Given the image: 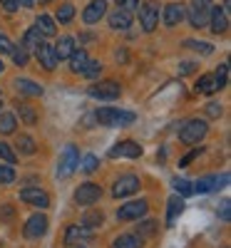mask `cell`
<instances>
[{
	"label": "cell",
	"mask_w": 231,
	"mask_h": 248,
	"mask_svg": "<svg viewBox=\"0 0 231 248\" xmlns=\"http://www.w3.org/2000/svg\"><path fill=\"white\" fill-rule=\"evenodd\" d=\"M95 119L104 127H127V124L134 122V112H127V109H115V107H102L97 109Z\"/></svg>",
	"instance_id": "1"
},
{
	"label": "cell",
	"mask_w": 231,
	"mask_h": 248,
	"mask_svg": "<svg viewBox=\"0 0 231 248\" xmlns=\"http://www.w3.org/2000/svg\"><path fill=\"white\" fill-rule=\"evenodd\" d=\"M209 132V124L204 119H189L182 124V129H179V139L184 144H199Z\"/></svg>",
	"instance_id": "2"
},
{
	"label": "cell",
	"mask_w": 231,
	"mask_h": 248,
	"mask_svg": "<svg viewBox=\"0 0 231 248\" xmlns=\"http://www.w3.org/2000/svg\"><path fill=\"white\" fill-rule=\"evenodd\" d=\"M80 167V154H77V147L75 144H67L60 154V164H57V176L60 179H67L75 169Z\"/></svg>",
	"instance_id": "3"
},
{
	"label": "cell",
	"mask_w": 231,
	"mask_h": 248,
	"mask_svg": "<svg viewBox=\"0 0 231 248\" xmlns=\"http://www.w3.org/2000/svg\"><path fill=\"white\" fill-rule=\"evenodd\" d=\"M119 85L115 79H104V82H97V85H90V90H87V94L90 97H95V99H104V102H112V99H117L119 97Z\"/></svg>",
	"instance_id": "4"
},
{
	"label": "cell",
	"mask_w": 231,
	"mask_h": 248,
	"mask_svg": "<svg viewBox=\"0 0 231 248\" xmlns=\"http://www.w3.org/2000/svg\"><path fill=\"white\" fill-rule=\"evenodd\" d=\"M147 209H149V203H147L144 199H139V201H127V203L119 206L117 218H119V221H139V218L147 214Z\"/></svg>",
	"instance_id": "5"
},
{
	"label": "cell",
	"mask_w": 231,
	"mask_h": 248,
	"mask_svg": "<svg viewBox=\"0 0 231 248\" xmlns=\"http://www.w3.org/2000/svg\"><path fill=\"white\" fill-rule=\"evenodd\" d=\"M137 191H139V176H134V174H124V176H119V179L115 181V186H112L115 199L132 196V194H137Z\"/></svg>",
	"instance_id": "6"
},
{
	"label": "cell",
	"mask_w": 231,
	"mask_h": 248,
	"mask_svg": "<svg viewBox=\"0 0 231 248\" xmlns=\"http://www.w3.org/2000/svg\"><path fill=\"white\" fill-rule=\"evenodd\" d=\"M99 196H102V186L87 181V184H82L80 189L75 191V203L77 206H92V203L99 201Z\"/></svg>",
	"instance_id": "7"
},
{
	"label": "cell",
	"mask_w": 231,
	"mask_h": 248,
	"mask_svg": "<svg viewBox=\"0 0 231 248\" xmlns=\"http://www.w3.org/2000/svg\"><path fill=\"white\" fill-rule=\"evenodd\" d=\"M139 25L144 32H152L159 25V8L154 3H144L139 8Z\"/></svg>",
	"instance_id": "8"
},
{
	"label": "cell",
	"mask_w": 231,
	"mask_h": 248,
	"mask_svg": "<svg viewBox=\"0 0 231 248\" xmlns=\"http://www.w3.org/2000/svg\"><path fill=\"white\" fill-rule=\"evenodd\" d=\"M110 156H112V159H117V156H127V159H137V156H142V147H139L137 141L127 139V141H119L117 147H112V149H110Z\"/></svg>",
	"instance_id": "9"
},
{
	"label": "cell",
	"mask_w": 231,
	"mask_h": 248,
	"mask_svg": "<svg viewBox=\"0 0 231 248\" xmlns=\"http://www.w3.org/2000/svg\"><path fill=\"white\" fill-rule=\"evenodd\" d=\"M45 231H48V216L35 214V216L28 218V223H25V236L28 238H40V236H45Z\"/></svg>",
	"instance_id": "10"
},
{
	"label": "cell",
	"mask_w": 231,
	"mask_h": 248,
	"mask_svg": "<svg viewBox=\"0 0 231 248\" xmlns=\"http://www.w3.org/2000/svg\"><path fill=\"white\" fill-rule=\"evenodd\" d=\"M20 199H23L25 203H30V206H37V209H48L50 206V196L45 191H40V189H33V186L20 191Z\"/></svg>",
	"instance_id": "11"
},
{
	"label": "cell",
	"mask_w": 231,
	"mask_h": 248,
	"mask_svg": "<svg viewBox=\"0 0 231 248\" xmlns=\"http://www.w3.org/2000/svg\"><path fill=\"white\" fill-rule=\"evenodd\" d=\"M95 236V231L92 229H87V226H70V229L65 231V243H87L90 238Z\"/></svg>",
	"instance_id": "12"
},
{
	"label": "cell",
	"mask_w": 231,
	"mask_h": 248,
	"mask_svg": "<svg viewBox=\"0 0 231 248\" xmlns=\"http://www.w3.org/2000/svg\"><path fill=\"white\" fill-rule=\"evenodd\" d=\"M104 13H107V3H104V0H92L85 8V13H82V20H85L87 25H92V23H99L104 17Z\"/></svg>",
	"instance_id": "13"
},
{
	"label": "cell",
	"mask_w": 231,
	"mask_h": 248,
	"mask_svg": "<svg viewBox=\"0 0 231 248\" xmlns=\"http://www.w3.org/2000/svg\"><path fill=\"white\" fill-rule=\"evenodd\" d=\"M35 50H37V62H40V65H43L48 72H52V70L57 67V57H55L52 45H48V43H40Z\"/></svg>",
	"instance_id": "14"
},
{
	"label": "cell",
	"mask_w": 231,
	"mask_h": 248,
	"mask_svg": "<svg viewBox=\"0 0 231 248\" xmlns=\"http://www.w3.org/2000/svg\"><path fill=\"white\" fill-rule=\"evenodd\" d=\"M209 25H212V30H214L216 35L226 32V28H229V15H226V10L219 8V5L209 10Z\"/></svg>",
	"instance_id": "15"
},
{
	"label": "cell",
	"mask_w": 231,
	"mask_h": 248,
	"mask_svg": "<svg viewBox=\"0 0 231 248\" xmlns=\"http://www.w3.org/2000/svg\"><path fill=\"white\" fill-rule=\"evenodd\" d=\"M184 5H179V3H169L164 8V13H162V17H164V25L166 28H174V25H179L182 20H184Z\"/></svg>",
	"instance_id": "16"
},
{
	"label": "cell",
	"mask_w": 231,
	"mask_h": 248,
	"mask_svg": "<svg viewBox=\"0 0 231 248\" xmlns=\"http://www.w3.org/2000/svg\"><path fill=\"white\" fill-rule=\"evenodd\" d=\"M132 25V13L117 8L115 13H110V28L112 30H127Z\"/></svg>",
	"instance_id": "17"
},
{
	"label": "cell",
	"mask_w": 231,
	"mask_h": 248,
	"mask_svg": "<svg viewBox=\"0 0 231 248\" xmlns=\"http://www.w3.org/2000/svg\"><path fill=\"white\" fill-rule=\"evenodd\" d=\"M52 50H55L57 62H60V60H70V55L75 52V40H72V37H60V43H57Z\"/></svg>",
	"instance_id": "18"
},
{
	"label": "cell",
	"mask_w": 231,
	"mask_h": 248,
	"mask_svg": "<svg viewBox=\"0 0 231 248\" xmlns=\"http://www.w3.org/2000/svg\"><path fill=\"white\" fill-rule=\"evenodd\" d=\"M15 87H17V92L30 94V97H40V94H43V87H40L37 82L28 79V77H20V79H15Z\"/></svg>",
	"instance_id": "19"
},
{
	"label": "cell",
	"mask_w": 231,
	"mask_h": 248,
	"mask_svg": "<svg viewBox=\"0 0 231 248\" xmlns=\"http://www.w3.org/2000/svg\"><path fill=\"white\" fill-rule=\"evenodd\" d=\"M166 203H169V206H166V226H174L177 216H179L182 209H184V199H182V196H172Z\"/></svg>",
	"instance_id": "20"
},
{
	"label": "cell",
	"mask_w": 231,
	"mask_h": 248,
	"mask_svg": "<svg viewBox=\"0 0 231 248\" xmlns=\"http://www.w3.org/2000/svg\"><path fill=\"white\" fill-rule=\"evenodd\" d=\"M35 28H37V32L43 35V37H52V35L57 32V28H55V20H52L50 15H40V17L35 20Z\"/></svg>",
	"instance_id": "21"
},
{
	"label": "cell",
	"mask_w": 231,
	"mask_h": 248,
	"mask_svg": "<svg viewBox=\"0 0 231 248\" xmlns=\"http://www.w3.org/2000/svg\"><path fill=\"white\" fill-rule=\"evenodd\" d=\"M184 17H189L192 28H206V25H209V13H204V10L189 8V13H184Z\"/></svg>",
	"instance_id": "22"
},
{
	"label": "cell",
	"mask_w": 231,
	"mask_h": 248,
	"mask_svg": "<svg viewBox=\"0 0 231 248\" xmlns=\"http://www.w3.org/2000/svg\"><path fill=\"white\" fill-rule=\"evenodd\" d=\"M219 87H216V79H214V75H204V77H199V82H197V92L199 94H214Z\"/></svg>",
	"instance_id": "23"
},
{
	"label": "cell",
	"mask_w": 231,
	"mask_h": 248,
	"mask_svg": "<svg viewBox=\"0 0 231 248\" xmlns=\"http://www.w3.org/2000/svg\"><path fill=\"white\" fill-rule=\"evenodd\" d=\"M142 236H137V233H124V236H119L117 241H115V248H142Z\"/></svg>",
	"instance_id": "24"
},
{
	"label": "cell",
	"mask_w": 231,
	"mask_h": 248,
	"mask_svg": "<svg viewBox=\"0 0 231 248\" xmlns=\"http://www.w3.org/2000/svg\"><path fill=\"white\" fill-rule=\"evenodd\" d=\"M87 60H90V57H87V52H85V50H75V52L70 55V62H72L70 67H72V72H77V75H80L82 70H85Z\"/></svg>",
	"instance_id": "25"
},
{
	"label": "cell",
	"mask_w": 231,
	"mask_h": 248,
	"mask_svg": "<svg viewBox=\"0 0 231 248\" xmlns=\"http://www.w3.org/2000/svg\"><path fill=\"white\" fill-rule=\"evenodd\" d=\"M214 189H219V176H204V179H199L197 186H194V191H199V194L214 191Z\"/></svg>",
	"instance_id": "26"
},
{
	"label": "cell",
	"mask_w": 231,
	"mask_h": 248,
	"mask_svg": "<svg viewBox=\"0 0 231 248\" xmlns=\"http://www.w3.org/2000/svg\"><path fill=\"white\" fill-rule=\"evenodd\" d=\"M40 43H43V35L37 32V28H30V30H25V35H23V47H25V50H30V47H37Z\"/></svg>",
	"instance_id": "27"
},
{
	"label": "cell",
	"mask_w": 231,
	"mask_h": 248,
	"mask_svg": "<svg viewBox=\"0 0 231 248\" xmlns=\"http://www.w3.org/2000/svg\"><path fill=\"white\" fill-rule=\"evenodd\" d=\"M15 114H10V112H3L0 114V134H13L15 132Z\"/></svg>",
	"instance_id": "28"
},
{
	"label": "cell",
	"mask_w": 231,
	"mask_h": 248,
	"mask_svg": "<svg viewBox=\"0 0 231 248\" xmlns=\"http://www.w3.org/2000/svg\"><path fill=\"white\" fill-rule=\"evenodd\" d=\"M172 184H174V191H177L182 199H186V196H192V194H194L192 181H186V179H174Z\"/></svg>",
	"instance_id": "29"
},
{
	"label": "cell",
	"mask_w": 231,
	"mask_h": 248,
	"mask_svg": "<svg viewBox=\"0 0 231 248\" xmlns=\"http://www.w3.org/2000/svg\"><path fill=\"white\" fill-rule=\"evenodd\" d=\"M17 149L23 152V154H35V152H37V147H35L33 137H28V134H23V137L17 139Z\"/></svg>",
	"instance_id": "30"
},
{
	"label": "cell",
	"mask_w": 231,
	"mask_h": 248,
	"mask_svg": "<svg viewBox=\"0 0 231 248\" xmlns=\"http://www.w3.org/2000/svg\"><path fill=\"white\" fill-rule=\"evenodd\" d=\"M13 60H15V65L17 67H23V65H28V60H30V55H28V50L23 47V45H20V47H13Z\"/></svg>",
	"instance_id": "31"
},
{
	"label": "cell",
	"mask_w": 231,
	"mask_h": 248,
	"mask_svg": "<svg viewBox=\"0 0 231 248\" xmlns=\"http://www.w3.org/2000/svg\"><path fill=\"white\" fill-rule=\"evenodd\" d=\"M72 17H75V8H72V3L60 5V10H57V20H60V23H70Z\"/></svg>",
	"instance_id": "32"
},
{
	"label": "cell",
	"mask_w": 231,
	"mask_h": 248,
	"mask_svg": "<svg viewBox=\"0 0 231 248\" xmlns=\"http://www.w3.org/2000/svg\"><path fill=\"white\" fill-rule=\"evenodd\" d=\"M0 159H3L5 164H15L17 161L15 152L10 149V144H5V141H0Z\"/></svg>",
	"instance_id": "33"
},
{
	"label": "cell",
	"mask_w": 231,
	"mask_h": 248,
	"mask_svg": "<svg viewBox=\"0 0 231 248\" xmlns=\"http://www.w3.org/2000/svg\"><path fill=\"white\" fill-rule=\"evenodd\" d=\"M15 181V171L10 164H0V184H13Z\"/></svg>",
	"instance_id": "34"
},
{
	"label": "cell",
	"mask_w": 231,
	"mask_h": 248,
	"mask_svg": "<svg viewBox=\"0 0 231 248\" xmlns=\"http://www.w3.org/2000/svg\"><path fill=\"white\" fill-rule=\"evenodd\" d=\"M102 72V65L97 60H87V65H85V70H82L80 75H85V77H97Z\"/></svg>",
	"instance_id": "35"
},
{
	"label": "cell",
	"mask_w": 231,
	"mask_h": 248,
	"mask_svg": "<svg viewBox=\"0 0 231 248\" xmlns=\"http://www.w3.org/2000/svg\"><path fill=\"white\" fill-rule=\"evenodd\" d=\"M184 45H186V47H192V50H197V52H204V55H212V52H214V47L209 45V43H197V40H186Z\"/></svg>",
	"instance_id": "36"
},
{
	"label": "cell",
	"mask_w": 231,
	"mask_h": 248,
	"mask_svg": "<svg viewBox=\"0 0 231 248\" xmlns=\"http://www.w3.org/2000/svg\"><path fill=\"white\" fill-rule=\"evenodd\" d=\"M97 167H99V164H97V156H95V154H87L85 159H82V164H80V169L87 171V174H92Z\"/></svg>",
	"instance_id": "37"
},
{
	"label": "cell",
	"mask_w": 231,
	"mask_h": 248,
	"mask_svg": "<svg viewBox=\"0 0 231 248\" xmlns=\"http://www.w3.org/2000/svg\"><path fill=\"white\" fill-rule=\"evenodd\" d=\"M102 223V211H92V214H87L85 218H82V226H87V229H95V226H99Z\"/></svg>",
	"instance_id": "38"
},
{
	"label": "cell",
	"mask_w": 231,
	"mask_h": 248,
	"mask_svg": "<svg viewBox=\"0 0 231 248\" xmlns=\"http://www.w3.org/2000/svg\"><path fill=\"white\" fill-rule=\"evenodd\" d=\"M226 77H229V65H219V70L214 72V79H216V87H226Z\"/></svg>",
	"instance_id": "39"
},
{
	"label": "cell",
	"mask_w": 231,
	"mask_h": 248,
	"mask_svg": "<svg viewBox=\"0 0 231 248\" xmlns=\"http://www.w3.org/2000/svg\"><path fill=\"white\" fill-rule=\"evenodd\" d=\"M20 117H23L25 124H35V122H37V114H35L28 105H20Z\"/></svg>",
	"instance_id": "40"
},
{
	"label": "cell",
	"mask_w": 231,
	"mask_h": 248,
	"mask_svg": "<svg viewBox=\"0 0 231 248\" xmlns=\"http://www.w3.org/2000/svg\"><path fill=\"white\" fill-rule=\"evenodd\" d=\"M192 8H194V10L209 13V10H212V0H192Z\"/></svg>",
	"instance_id": "41"
},
{
	"label": "cell",
	"mask_w": 231,
	"mask_h": 248,
	"mask_svg": "<svg viewBox=\"0 0 231 248\" xmlns=\"http://www.w3.org/2000/svg\"><path fill=\"white\" fill-rule=\"evenodd\" d=\"M5 52H13V43L3 32H0V55H5Z\"/></svg>",
	"instance_id": "42"
},
{
	"label": "cell",
	"mask_w": 231,
	"mask_h": 248,
	"mask_svg": "<svg viewBox=\"0 0 231 248\" xmlns=\"http://www.w3.org/2000/svg\"><path fill=\"white\" fill-rule=\"evenodd\" d=\"M206 114H209V117H221V105H216V102H209V105H206Z\"/></svg>",
	"instance_id": "43"
},
{
	"label": "cell",
	"mask_w": 231,
	"mask_h": 248,
	"mask_svg": "<svg viewBox=\"0 0 231 248\" xmlns=\"http://www.w3.org/2000/svg\"><path fill=\"white\" fill-rule=\"evenodd\" d=\"M197 156H199V149H194V152H189L186 156H182V159H179V167H189V164H192V161H194Z\"/></svg>",
	"instance_id": "44"
},
{
	"label": "cell",
	"mask_w": 231,
	"mask_h": 248,
	"mask_svg": "<svg viewBox=\"0 0 231 248\" xmlns=\"http://www.w3.org/2000/svg\"><path fill=\"white\" fill-rule=\"evenodd\" d=\"M154 229H157V221H142V233H154ZM142 233H137V236H142Z\"/></svg>",
	"instance_id": "45"
},
{
	"label": "cell",
	"mask_w": 231,
	"mask_h": 248,
	"mask_svg": "<svg viewBox=\"0 0 231 248\" xmlns=\"http://www.w3.org/2000/svg\"><path fill=\"white\" fill-rule=\"evenodd\" d=\"M137 8H139V0H122V10L132 13V10H137Z\"/></svg>",
	"instance_id": "46"
},
{
	"label": "cell",
	"mask_w": 231,
	"mask_h": 248,
	"mask_svg": "<svg viewBox=\"0 0 231 248\" xmlns=\"http://www.w3.org/2000/svg\"><path fill=\"white\" fill-rule=\"evenodd\" d=\"M192 72H194V62H182L179 75H192Z\"/></svg>",
	"instance_id": "47"
},
{
	"label": "cell",
	"mask_w": 231,
	"mask_h": 248,
	"mask_svg": "<svg viewBox=\"0 0 231 248\" xmlns=\"http://www.w3.org/2000/svg\"><path fill=\"white\" fill-rule=\"evenodd\" d=\"M0 5H3L8 13H15V10H17V3H15V0H0Z\"/></svg>",
	"instance_id": "48"
},
{
	"label": "cell",
	"mask_w": 231,
	"mask_h": 248,
	"mask_svg": "<svg viewBox=\"0 0 231 248\" xmlns=\"http://www.w3.org/2000/svg\"><path fill=\"white\" fill-rule=\"evenodd\" d=\"M221 218H224V221H229V218H231V206H229V201H224V203H221Z\"/></svg>",
	"instance_id": "49"
},
{
	"label": "cell",
	"mask_w": 231,
	"mask_h": 248,
	"mask_svg": "<svg viewBox=\"0 0 231 248\" xmlns=\"http://www.w3.org/2000/svg\"><path fill=\"white\" fill-rule=\"evenodd\" d=\"M17 5H25V8H33L35 5V0H15Z\"/></svg>",
	"instance_id": "50"
},
{
	"label": "cell",
	"mask_w": 231,
	"mask_h": 248,
	"mask_svg": "<svg viewBox=\"0 0 231 248\" xmlns=\"http://www.w3.org/2000/svg\"><path fill=\"white\" fill-rule=\"evenodd\" d=\"M45 3H48V0H40V5H45Z\"/></svg>",
	"instance_id": "51"
},
{
	"label": "cell",
	"mask_w": 231,
	"mask_h": 248,
	"mask_svg": "<svg viewBox=\"0 0 231 248\" xmlns=\"http://www.w3.org/2000/svg\"><path fill=\"white\" fill-rule=\"evenodd\" d=\"M115 3H117V5H122V0H115Z\"/></svg>",
	"instance_id": "52"
},
{
	"label": "cell",
	"mask_w": 231,
	"mask_h": 248,
	"mask_svg": "<svg viewBox=\"0 0 231 248\" xmlns=\"http://www.w3.org/2000/svg\"><path fill=\"white\" fill-rule=\"evenodd\" d=\"M0 72H3V62H0Z\"/></svg>",
	"instance_id": "53"
}]
</instances>
